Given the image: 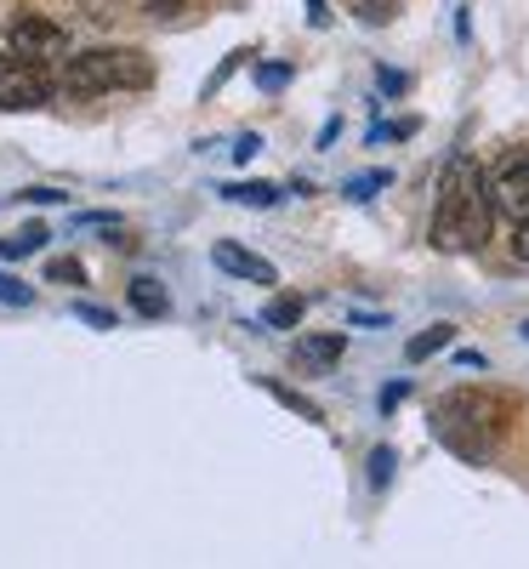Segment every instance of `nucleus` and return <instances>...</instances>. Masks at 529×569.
<instances>
[{"label":"nucleus","instance_id":"obj_17","mask_svg":"<svg viewBox=\"0 0 529 569\" xmlns=\"http://www.w3.org/2000/svg\"><path fill=\"white\" fill-rule=\"evenodd\" d=\"M46 273H52L58 284H80V279H86V268H80L74 257H58V262H52V268H46Z\"/></svg>","mask_w":529,"mask_h":569},{"label":"nucleus","instance_id":"obj_3","mask_svg":"<svg viewBox=\"0 0 529 569\" xmlns=\"http://www.w3.org/2000/svg\"><path fill=\"white\" fill-rule=\"evenodd\" d=\"M432 433L439 445H450L467 461H485L501 439V405H490V393H450L432 410Z\"/></svg>","mask_w":529,"mask_h":569},{"label":"nucleus","instance_id":"obj_7","mask_svg":"<svg viewBox=\"0 0 529 569\" xmlns=\"http://www.w3.org/2000/svg\"><path fill=\"white\" fill-rule=\"evenodd\" d=\"M211 262L222 268V273H239V279H251V284H273L279 273H273V262H262V257H251L246 246H233V240H217V251H211Z\"/></svg>","mask_w":529,"mask_h":569},{"label":"nucleus","instance_id":"obj_9","mask_svg":"<svg viewBox=\"0 0 529 569\" xmlns=\"http://www.w3.org/2000/svg\"><path fill=\"white\" fill-rule=\"evenodd\" d=\"M131 308L142 319H166L171 313V297L160 291V279H131Z\"/></svg>","mask_w":529,"mask_h":569},{"label":"nucleus","instance_id":"obj_10","mask_svg":"<svg viewBox=\"0 0 529 569\" xmlns=\"http://www.w3.org/2000/svg\"><path fill=\"white\" fill-rule=\"evenodd\" d=\"M450 337H456V325H427L421 330V337H410V365H421V359H432V353H439V348H450Z\"/></svg>","mask_w":529,"mask_h":569},{"label":"nucleus","instance_id":"obj_2","mask_svg":"<svg viewBox=\"0 0 529 569\" xmlns=\"http://www.w3.org/2000/svg\"><path fill=\"white\" fill-rule=\"evenodd\" d=\"M154 80V63L137 46H98V52L63 58V91L69 98H103V91H142Z\"/></svg>","mask_w":529,"mask_h":569},{"label":"nucleus","instance_id":"obj_23","mask_svg":"<svg viewBox=\"0 0 529 569\" xmlns=\"http://www.w3.org/2000/svg\"><path fill=\"white\" fill-rule=\"evenodd\" d=\"M512 257H523L529 262V217L518 222V233H512Z\"/></svg>","mask_w":529,"mask_h":569},{"label":"nucleus","instance_id":"obj_15","mask_svg":"<svg viewBox=\"0 0 529 569\" xmlns=\"http://www.w3.org/2000/svg\"><path fill=\"white\" fill-rule=\"evenodd\" d=\"M0 302H12V308H29L34 302V291L23 279H12V273H0Z\"/></svg>","mask_w":529,"mask_h":569},{"label":"nucleus","instance_id":"obj_1","mask_svg":"<svg viewBox=\"0 0 529 569\" xmlns=\"http://www.w3.org/2000/svg\"><path fill=\"white\" fill-rule=\"evenodd\" d=\"M496 200H490V177L478 171V160L456 154L439 171V200H432V246L445 257H467L490 240Z\"/></svg>","mask_w":529,"mask_h":569},{"label":"nucleus","instance_id":"obj_24","mask_svg":"<svg viewBox=\"0 0 529 569\" xmlns=\"http://www.w3.org/2000/svg\"><path fill=\"white\" fill-rule=\"evenodd\" d=\"M23 200H34V206H58L63 194H58V188H29V194Z\"/></svg>","mask_w":529,"mask_h":569},{"label":"nucleus","instance_id":"obj_5","mask_svg":"<svg viewBox=\"0 0 529 569\" xmlns=\"http://www.w3.org/2000/svg\"><path fill=\"white\" fill-rule=\"evenodd\" d=\"M46 98H52V74L29 58H18V52H0V114L40 109Z\"/></svg>","mask_w":529,"mask_h":569},{"label":"nucleus","instance_id":"obj_21","mask_svg":"<svg viewBox=\"0 0 529 569\" xmlns=\"http://www.w3.org/2000/svg\"><path fill=\"white\" fill-rule=\"evenodd\" d=\"M188 0H149V18H177Z\"/></svg>","mask_w":529,"mask_h":569},{"label":"nucleus","instance_id":"obj_18","mask_svg":"<svg viewBox=\"0 0 529 569\" xmlns=\"http://www.w3.org/2000/svg\"><path fill=\"white\" fill-rule=\"evenodd\" d=\"M388 182V171H370V177H359V182H348V200H370L376 188Z\"/></svg>","mask_w":529,"mask_h":569},{"label":"nucleus","instance_id":"obj_19","mask_svg":"<svg viewBox=\"0 0 529 569\" xmlns=\"http://www.w3.org/2000/svg\"><path fill=\"white\" fill-rule=\"evenodd\" d=\"M74 313H80L86 325H98V330H114V313H109V308H91V302H74Z\"/></svg>","mask_w":529,"mask_h":569},{"label":"nucleus","instance_id":"obj_20","mask_svg":"<svg viewBox=\"0 0 529 569\" xmlns=\"http://www.w3.org/2000/svg\"><path fill=\"white\" fill-rule=\"evenodd\" d=\"M388 472H393V450H376L370 456V485H388Z\"/></svg>","mask_w":529,"mask_h":569},{"label":"nucleus","instance_id":"obj_26","mask_svg":"<svg viewBox=\"0 0 529 569\" xmlns=\"http://www.w3.org/2000/svg\"><path fill=\"white\" fill-rule=\"evenodd\" d=\"M308 18H313V23H319V29H325V23H330V12H325V0H308Z\"/></svg>","mask_w":529,"mask_h":569},{"label":"nucleus","instance_id":"obj_25","mask_svg":"<svg viewBox=\"0 0 529 569\" xmlns=\"http://www.w3.org/2000/svg\"><path fill=\"white\" fill-rule=\"evenodd\" d=\"M257 149H262V142H257V137H239V142H233V160H251Z\"/></svg>","mask_w":529,"mask_h":569},{"label":"nucleus","instance_id":"obj_27","mask_svg":"<svg viewBox=\"0 0 529 569\" xmlns=\"http://www.w3.org/2000/svg\"><path fill=\"white\" fill-rule=\"evenodd\" d=\"M523 337H529V325H523Z\"/></svg>","mask_w":529,"mask_h":569},{"label":"nucleus","instance_id":"obj_8","mask_svg":"<svg viewBox=\"0 0 529 569\" xmlns=\"http://www.w3.org/2000/svg\"><path fill=\"white\" fill-rule=\"evenodd\" d=\"M342 337H302L297 342V365H308V370H336V359H342Z\"/></svg>","mask_w":529,"mask_h":569},{"label":"nucleus","instance_id":"obj_4","mask_svg":"<svg viewBox=\"0 0 529 569\" xmlns=\"http://www.w3.org/2000/svg\"><path fill=\"white\" fill-rule=\"evenodd\" d=\"M7 52H18V58H29L40 69H52V63L69 58V29L52 23V18H40V12H23V18L7 23Z\"/></svg>","mask_w":529,"mask_h":569},{"label":"nucleus","instance_id":"obj_14","mask_svg":"<svg viewBox=\"0 0 529 569\" xmlns=\"http://www.w3.org/2000/svg\"><path fill=\"white\" fill-rule=\"evenodd\" d=\"M353 12H359L365 23H388V18L399 12V0H353Z\"/></svg>","mask_w":529,"mask_h":569},{"label":"nucleus","instance_id":"obj_22","mask_svg":"<svg viewBox=\"0 0 529 569\" xmlns=\"http://www.w3.org/2000/svg\"><path fill=\"white\" fill-rule=\"evenodd\" d=\"M399 399H410V382H393V388H381V410H393Z\"/></svg>","mask_w":529,"mask_h":569},{"label":"nucleus","instance_id":"obj_13","mask_svg":"<svg viewBox=\"0 0 529 569\" xmlns=\"http://www.w3.org/2000/svg\"><path fill=\"white\" fill-rule=\"evenodd\" d=\"M302 319V297H279V302H268V313H262V325H273V330H291Z\"/></svg>","mask_w":529,"mask_h":569},{"label":"nucleus","instance_id":"obj_16","mask_svg":"<svg viewBox=\"0 0 529 569\" xmlns=\"http://www.w3.org/2000/svg\"><path fill=\"white\" fill-rule=\"evenodd\" d=\"M268 393H273V399H279V405H291V410H297V416H308V421H319V405H308V399H302V393H291V388H279V382H268Z\"/></svg>","mask_w":529,"mask_h":569},{"label":"nucleus","instance_id":"obj_12","mask_svg":"<svg viewBox=\"0 0 529 569\" xmlns=\"http://www.w3.org/2000/svg\"><path fill=\"white\" fill-rule=\"evenodd\" d=\"M222 194L233 200V206H279V188L273 182H233V188H222Z\"/></svg>","mask_w":529,"mask_h":569},{"label":"nucleus","instance_id":"obj_6","mask_svg":"<svg viewBox=\"0 0 529 569\" xmlns=\"http://www.w3.org/2000/svg\"><path fill=\"white\" fill-rule=\"evenodd\" d=\"M490 200H496V217L507 222L529 217V154H512L490 171Z\"/></svg>","mask_w":529,"mask_h":569},{"label":"nucleus","instance_id":"obj_11","mask_svg":"<svg viewBox=\"0 0 529 569\" xmlns=\"http://www.w3.org/2000/svg\"><path fill=\"white\" fill-rule=\"evenodd\" d=\"M46 246V228L34 222V228H18L12 240H0V262H18V257H34Z\"/></svg>","mask_w":529,"mask_h":569}]
</instances>
